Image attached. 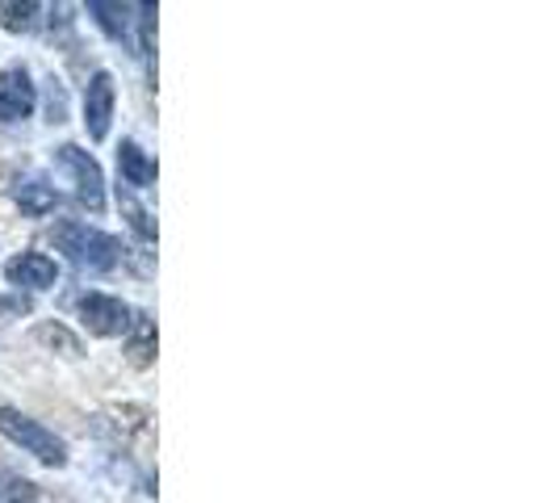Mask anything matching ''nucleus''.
<instances>
[{
  "mask_svg": "<svg viewBox=\"0 0 557 503\" xmlns=\"http://www.w3.org/2000/svg\"><path fill=\"white\" fill-rule=\"evenodd\" d=\"M13 197H17V206L26 210V214H34V219H47L51 210H55V185H47V181H38V176H26V181H17V189H13Z\"/></svg>",
  "mask_w": 557,
  "mask_h": 503,
  "instance_id": "9",
  "label": "nucleus"
},
{
  "mask_svg": "<svg viewBox=\"0 0 557 503\" xmlns=\"http://www.w3.org/2000/svg\"><path fill=\"white\" fill-rule=\"evenodd\" d=\"M34 340H38V344H51V348H63L67 357L81 353V335H72L63 323H38V328H34Z\"/></svg>",
  "mask_w": 557,
  "mask_h": 503,
  "instance_id": "13",
  "label": "nucleus"
},
{
  "mask_svg": "<svg viewBox=\"0 0 557 503\" xmlns=\"http://www.w3.org/2000/svg\"><path fill=\"white\" fill-rule=\"evenodd\" d=\"M76 315H81V323L92 335H101V340H117V335H131V328H135V315H139V310L131 307V303H122L117 294L88 290V294H81V298H76Z\"/></svg>",
  "mask_w": 557,
  "mask_h": 503,
  "instance_id": "3",
  "label": "nucleus"
},
{
  "mask_svg": "<svg viewBox=\"0 0 557 503\" xmlns=\"http://www.w3.org/2000/svg\"><path fill=\"white\" fill-rule=\"evenodd\" d=\"M4 281L13 290H29V294H42L59 281V265L47 252H17L4 260Z\"/></svg>",
  "mask_w": 557,
  "mask_h": 503,
  "instance_id": "7",
  "label": "nucleus"
},
{
  "mask_svg": "<svg viewBox=\"0 0 557 503\" xmlns=\"http://www.w3.org/2000/svg\"><path fill=\"white\" fill-rule=\"evenodd\" d=\"M92 22L110 34L113 42H131V4H106V0H92L88 4Z\"/></svg>",
  "mask_w": 557,
  "mask_h": 503,
  "instance_id": "10",
  "label": "nucleus"
},
{
  "mask_svg": "<svg viewBox=\"0 0 557 503\" xmlns=\"http://www.w3.org/2000/svg\"><path fill=\"white\" fill-rule=\"evenodd\" d=\"M51 244H55L76 269H88V273H110L113 265L122 260V244L113 240L110 231L88 226V223H81V219H63V223L51 226Z\"/></svg>",
  "mask_w": 557,
  "mask_h": 503,
  "instance_id": "1",
  "label": "nucleus"
},
{
  "mask_svg": "<svg viewBox=\"0 0 557 503\" xmlns=\"http://www.w3.org/2000/svg\"><path fill=\"white\" fill-rule=\"evenodd\" d=\"M34 106H38V88L29 81V68L9 63L0 72V122L17 126V122H26L29 113H34Z\"/></svg>",
  "mask_w": 557,
  "mask_h": 503,
  "instance_id": "6",
  "label": "nucleus"
},
{
  "mask_svg": "<svg viewBox=\"0 0 557 503\" xmlns=\"http://www.w3.org/2000/svg\"><path fill=\"white\" fill-rule=\"evenodd\" d=\"M0 437H9L17 449H26L29 457H38L42 466H67V445H63V437H55L42 419L26 416V412H17V407H4L0 403Z\"/></svg>",
  "mask_w": 557,
  "mask_h": 503,
  "instance_id": "2",
  "label": "nucleus"
},
{
  "mask_svg": "<svg viewBox=\"0 0 557 503\" xmlns=\"http://www.w3.org/2000/svg\"><path fill=\"white\" fill-rule=\"evenodd\" d=\"M117 206H122V214H126L131 231H135L139 240H147V244H151V240H156V223H151V214H147V210H143L131 194H122V189H117Z\"/></svg>",
  "mask_w": 557,
  "mask_h": 503,
  "instance_id": "12",
  "label": "nucleus"
},
{
  "mask_svg": "<svg viewBox=\"0 0 557 503\" xmlns=\"http://www.w3.org/2000/svg\"><path fill=\"white\" fill-rule=\"evenodd\" d=\"M113 106H117L113 76L106 72V68H97V72L88 76V88H84V131H88V139L92 143L110 139Z\"/></svg>",
  "mask_w": 557,
  "mask_h": 503,
  "instance_id": "5",
  "label": "nucleus"
},
{
  "mask_svg": "<svg viewBox=\"0 0 557 503\" xmlns=\"http://www.w3.org/2000/svg\"><path fill=\"white\" fill-rule=\"evenodd\" d=\"M38 13H42V4H34V0H26V4H4L0 9V26L9 29V34H29V29L38 26Z\"/></svg>",
  "mask_w": 557,
  "mask_h": 503,
  "instance_id": "11",
  "label": "nucleus"
},
{
  "mask_svg": "<svg viewBox=\"0 0 557 503\" xmlns=\"http://www.w3.org/2000/svg\"><path fill=\"white\" fill-rule=\"evenodd\" d=\"M117 168H122V181L131 189H151L156 185V160L135 139H122V147H117Z\"/></svg>",
  "mask_w": 557,
  "mask_h": 503,
  "instance_id": "8",
  "label": "nucleus"
},
{
  "mask_svg": "<svg viewBox=\"0 0 557 503\" xmlns=\"http://www.w3.org/2000/svg\"><path fill=\"white\" fill-rule=\"evenodd\" d=\"M55 164L72 176L76 197H81L84 206H88L92 214H101V210H106V176H101V164H97L84 147H76V143L55 147Z\"/></svg>",
  "mask_w": 557,
  "mask_h": 503,
  "instance_id": "4",
  "label": "nucleus"
}]
</instances>
